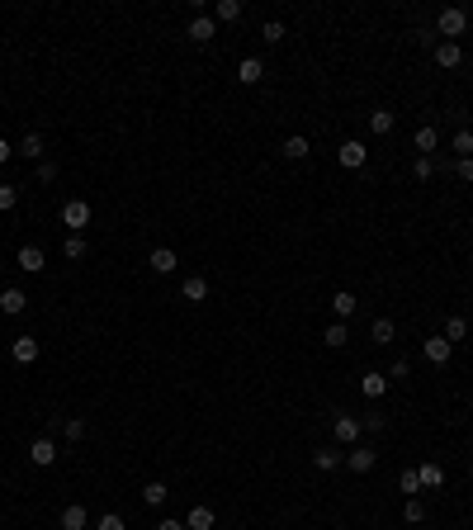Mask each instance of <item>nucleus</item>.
<instances>
[{
  "instance_id": "obj_1",
  "label": "nucleus",
  "mask_w": 473,
  "mask_h": 530,
  "mask_svg": "<svg viewBox=\"0 0 473 530\" xmlns=\"http://www.w3.org/2000/svg\"><path fill=\"white\" fill-rule=\"evenodd\" d=\"M435 28L445 33V43H459V38H464V28H469V14L449 5V10H440V14H435Z\"/></svg>"
},
{
  "instance_id": "obj_2",
  "label": "nucleus",
  "mask_w": 473,
  "mask_h": 530,
  "mask_svg": "<svg viewBox=\"0 0 473 530\" xmlns=\"http://www.w3.org/2000/svg\"><path fill=\"white\" fill-rule=\"evenodd\" d=\"M62 227L85 232V227H90V204H85V199H66L62 204Z\"/></svg>"
},
{
  "instance_id": "obj_3",
  "label": "nucleus",
  "mask_w": 473,
  "mask_h": 530,
  "mask_svg": "<svg viewBox=\"0 0 473 530\" xmlns=\"http://www.w3.org/2000/svg\"><path fill=\"white\" fill-rule=\"evenodd\" d=\"M336 161H341L345 171H360V166L369 161V147H365V142H355V137H350V142H341V147H336Z\"/></svg>"
},
{
  "instance_id": "obj_4",
  "label": "nucleus",
  "mask_w": 473,
  "mask_h": 530,
  "mask_svg": "<svg viewBox=\"0 0 473 530\" xmlns=\"http://www.w3.org/2000/svg\"><path fill=\"white\" fill-rule=\"evenodd\" d=\"M14 265L24 270V275H38V270H48V256H43V246H19V256H14Z\"/></svg>"
},
{
  "instance_id": "obj_5",
  "label": "nucleus",
  "mask_w": 473,
  "mask_h": 530,
  "mask_svg": "<svg viewBox=\"0 0 473 530\" xmlns=\"http://www.w3.org/2000/svg\"><path fill=\"white\" fill-rule=\"evenodd\" d=\"M331 431H336V440H341V445H355L365 426H360V417H350V412H336V422H331Z\"/></svg>"
},
{
  "instance_id": "obj_6",
  "label": "nucleus",
  "mask_w": 473,
  "mask_h": 530,
  "mask_svg": "<svg viewBox=\"0 0 473 530\" xmlns=\"http://www.w3.org/2000/svg\"><path fill=\"white\" fill-rule=\"evenodd\" d=\"M345 464H350V474H369V469L379 464V450H374V445H350Z\"/></svg>"
},
{
  "instance_id": "obj_7",
  "label": "nucleus",
  "mask_w": 473,
  "mask_h": 530,
  "mask_svg": "<svg viewBox=\"0 0 473 530\" xmlns=\"http://www.w3.org/2000/svg\"><path fill=\"white\" fill-rule=\"evenodd\" d=\"M28 459L38 464V469H53V464H57V445H53L48 436H38L33 445H28Z\"/></svg>"
},
{
  "instance_id": "obj_8",
  "label": "nucleus",
  "mask_w": 473,
  "mask_h": 530,
  "mask_svg": "<svg viewBox=\"0 0 473 530\" xmlns=\"http://www.w3.org/2000/svg\"><path fill=\"white\" fill-rule=\"evenodd\" d=\"M10 355L19 360V365H33V360H38V336H14V341H10Z\"/></svg>"
},
{
  "instance_id": "obj_9",
  "label": "nucleus",
  "mask_w": 473,
  "mask_h": 530,
  "mask_svg": "<svg viewBox=\"0 0 473 530\" xmlns=\"http://www.w3.org/2000/svg\"><path fill=\"white\" fill-rule=\"evenodd\" d=\"M24 308H28V293L24 289H5V293H0V313H5V318H19Z\"/></svg>"
},
{
  "instance_id": "obj_10",
  "label": "nucleus",
  "mask_w": 473,
  "mask_h": 530,
  "mask_svg": "<svg viewBox=\"0 0 473 530\" xmlns=\"http://www.w3.org/2000/svg\"><path fill=\"white\" fill-rule=\"evenodd\" d=\"M261 76H265V62H261V57H241V62H236V80H241V85H256Z\"/></svg>"
},
{
  "instance_id": "obj_11",
  "label": "nucleus",
  "mask_w": 473,
  "mask_h": 530,
  "mask_svg": "<svg viewBox=\"0 0 473 530\" xmlns=\"http://www.w3.org/2000/svg\"><path fill=\"white\" fill-rule=\"evenodd\" d=\"M449 355H454V345H449L445 336H426V360H431V365H449Z\"/></svg>"
},
{
  "instance_id": "obj_12",
  "label": "nucleus",
  "mask_w": 473,
  "mask_h": 530,
  "mask_svg": "<svg viewBox=\"0 0 473 530\" xmlns=\"http://www.w3.org/2000/svg\"><path fill=\"white\" fill-rule=\"evenodd\" d=\"M355 308H360V303H355V293H350V289L331 293V313H336V322H350V318H355Z\"/></svg>"
},
{
  "instance_id": "obj_13",
  "label": "nucleus",
  "mask_w": 473,
  "mask_h": 530,
  "mask_svg": "<svg viewBox=\"0 0 473 530\" xmlns=\"http://www.w3.org/2000/svg\"><path fill=\"white\" fill-rule=\"evenodd\" d=\"M213 28H218V19H213V14H194V19H189V38H194V43H209Z\"/></svg>"
},
{
  "instance_id": "obj_14",
  "label": "nucleus",
  "mask_w": 473,
  "mask_h": 530,
  "mask_svg": "<svg viewBox=\"0 0 473 530\" xmlns=\"http://www.w3.org/2000/svg\"><path fill=\"white\" fill-rule=\"evenodd\" d=\"M19 157H28V161H43V157H48V142H43V132H24V142H19Z\"/></svg>"
},
{
  "instance_id": "obj_15",
  "label": "nucleus",
  "mask_w": 473,
  "mask_h": 530,
  "mask_svg": "<svg viewBox=\"0 0 473 530\" xmlns=\"http://www.w3.org/2000/svg\"><path fill=\"white\" fill-rule=\"evenodd\" d=\"M147 265H152L157 275H171V270H175V265H180V261H175V251H171V246H157V251L147 256Z\"/></svg>"
},
{
  "instance_id": "obj_16",
  "label": "nucleus",
  "mask_w": 473,
  "mask_h": 530,
  "mask_svg": "<svg viewBox=\"0 0 473 530\" xmlns=\"http://www.w3.org/2000/svg\"><path fill=\"white\" fill-rule=\"evenodd\" d=\"M360 393H365V398H383V393H388V374L369 370L365 379H360Z\"/></svg>"
},
{
  "instance_id": "obj_17",
  "label": "nucleus",
  "mask_w": 473,
  "mask_h": 530,
  "mask_svg": "<svg viewBox=\"0 0 473 530\" xmlns=\"http://www.w3.org/2000/svg\"><path fill=\"white\" fill-rule=\"evenodd\" d=\"M313 464L322 469V474H331V469H341V464H345V454L331 450V445H322V450H313Z\"/></svg>"
},
{
  "instance_id": "obj_18",
  "label": "nucleus",
  "mask_w": 473,
  "mask_h": 530,
  "mask_svg": "<svg viewBox=\"0 0 473 530\" xmlns=\"http://www.w3.org/2000/svg\"><path fill=\"white\" fill-rule=\"evenodd\" d=\"M184 530H213V506H189V516H184Z\"/></svg>"
},
{
  "instance_id": "obj_19",
  "label": "nucleus",
  "mask_w": 473,
  "mask_h": 530,
  "mask_svg": "<svg viewBox=\"0 0 473 530\" xmlns=\"http://www.w3.org/2000/svg\"><path fill=\"white\" fill-rule=\"evenodd\" d=\"M85 526H90V516H85V506H80V502L62 506V530H85Z\"/></svg>"
},
{
  "instance_id": "obj_20",
  "label": "nucleus",
  "mask_w": 473,
  "mask_h": 530,
  "mask_svg": "<svg viewBox=\"0 0 473 530\" xmlns=\"http://www.w3.org/2000/svg\"><path fill=\"white\" fill-rule=\"evenodd\" d=\"M180 293L189 298V303H204V298H209V279H204V275H189V279L180 284Z\"/></svg>"
},
{
  "instance_id": "obj_21",
  "label": "nucleus",
  "mask_w": 473,
  "mask_h": 530,
  "mask_svg": "<svg viewBox=\"0 0 473 530\" xmlns=\"http://www.w3.org/2000/svg\"><path fill=\"white\" fill-rule=\"evenodd\" d=\"M464 62V43H440L435 48V66H459Z\"/></svg>"
},
{
  "instance_id": "obj_22",
  "label": "nucleus",
  "mask_w": 473,
  "mask_h": 530,
  "mask_svg": "<svg viewBox=\"0 0 473 530\" xmlns=\"http://www.w3.org/2000/svg\"><path fill=\"white\" fill-rule=\"evenodd\" d=\"M393 123H397V114H388V109H369V132H393Z\"/></svg>"
},
{
  "instance_id": "obj_23",
  "label": "nucleus",
  "mask_w": 473,
  "mask_h": 530,
  "mask_svg": "<svg viewBox=\"0 0 473 530\" xmlns=\"http://www.w3.org/2000/svg\"><path fill=\"white\" fill-rule=\"evenodd\" d=\"M417 478H421V488H440V483H445V469H440V464H431V459H426V464H421V469H417Z\"/></svg>"
},
{
  "instance_id": "obj_24",
  "label": "nucleus",
  "mask_w": 473,
  "mask_h": 530,
  "mask_svg": "<svg viewBox=\"0 0 473 530\" xmlns=\"http://www.w3.org/2000/svg\"><path fill=\"white\" fill-rule=\"evenodd\" d=\"M213 19L236 24V19H241V0H218V5H213Z\"/></svg>"
},
{
  "instance_id": "obj_25",
  "label": "nucleus",
  "mask_w": 473,
  "mask_h": 530,
  "mask_svg": "<svg viewBox=\"0 0 473 530\" xmlns=\"http://www.w3.org/2000/svg\"><path fill=\"white\" fill-rule=\"evenodd\" d=\"M322 341H327V345H331V350H341V345H345V341H350V327H345V322H331V327H327V331H322Z\"/></svg>"
},
{
  "instance_id": "obj_26",
  "label": "nucleus",
  "mask_w": 473,
  "mask_h": 530,
  "mask_svg": "<svg viewBox=\"0 0 473 530\" xmlns=\"http://www.w3.org/2000/svg\"><path fill=\"white\" fill-rule=\"evenodd\" d=\"M412 147H417L421 157H426V152H435V128H431V123H421V128L412 132Z\"/></svg>"
},
{
  "instance_id": "obj_27",
  "label": "nucleus",
  "mask_w": 473,
  "mask_h": 530,
  "mask_svg": "<svg viewBox=\"0 0 473 530\" xmlns=\"http://www.w3.org/2000/svg\"><path fill=\"white\" fill-rule=\"evenodd\" d=\"M308 152H313V147H308V137H303V132H293V137H284V157H289V161H303V157H308Z\"/></svg>"
},
{
  "instance_id": "obj_28",
  "label": "nucleus",
  "mask_w": 473,
  "mask_h": 530,
  "mask_svg": "<svg viewBox=\"0 0 473 530\" xmlns=\"http://www.w3.org/2000/svg\"><path fill=\"white\" fill-rule=\"evenodd\" d=\"M369 336H374V345H388V341H393V336H397V327H393V322H388V318H374V327H369Z\"/></svg>"
},
{
  "instance_id": "obj_29",
  "label": "nucleus",
  "mask_w": 473,
  "mask_h": 530,
  "mask_svg": "<svg viewBox=\"0 0 473 530\" xmlns=\"http://www.w3.org/2000/svg\"><path fill=\"white\" fill-rule=\"evenodd\" d=\"M62 256L66 261H80V256H85V232H71V237L62 241Z\"/></svg>"
},
{
  "instance_id": "obj_30",
  "label": "nucleus",
  "mask_w": 473,
  "mask_h": 530,
  "mask_svg": "<svg viewBox=\"0 0 473 530\" xmlns=\"http://www.w3.org/2000/svg\"><path fill=\"white\" fill-rule=\"evenodd\" d=\"M402 521H407V526H421V521H426V502H421V497H407V506H402Z\"/></svg>"
},
{
  "instance_id": "obj_31",
  "label": "nucleus",
  "mask_w": 473,
  "mask_h": 530,
  "mask_svg": "<svg viewBox=\"0 0 473 530\" xmlns=\"http://www.w3.org/2000/svg\"><path fill=\"white\" fill-rule=\"evenodd\" d=\"M166 497H171V488H166V483H147V488H142V502H147V506H161Z\"/></svg>"
},
{
  "instance_id": "obj_32",
  "label": "nucleus",
  "mask_w": 473,
  "mask_h": 530,
  "mask_svg": "<svg viewBox=\"0 0 473 530\" xmlns=\"http://www.w3.org/2000/svg\"><path fill=\"white\" fill-rule=\"evenodd\" d=\"M464 336H469V322H464V318H459V313H454V318H449V322H445V341H449V345H454V341H464Z\"/></svg>"
},
{
  "instance_id": "obj_33",
  "label": "nucleus",
  "mask_w": 473,
  "mask_h": 530,
  "mask_svg": "<svg viewBox=\"0 0 473 530\" xmlns=\"http://www.w3.org/2000/svg\"><path fill=\"white\" fill-rule=\"evenodd\" d=\"M397 488L407 492V497H417V492H421V478H417V469H402V478H397Z\"/></svg>"
},
{
  "instance_id": "obj_34",
  "label": "nucleus",
  "mask_w": 473,
  "mask_h": 530,
  "mask_svg": "<svg viewBox=\"0 0 473 530\" xmlns=\"http://www.w3.org/2000/svg\"><path fill=\"white\" fill-rule=\"evenodd\" d=\"M261 38H265V43H284V24H279V19H265V24H261Z\"/></svg>"
},
{
  "instance_id": "obj_35",
  "label": "nucleus",
  "mask_w": 473,
  "mask_h": 530,
  "mask_svg": "<svg viewBox=\"0 0 473 530\" xmlns=\"http://www.w3.org/2000/svg\"><path fill=\"white\" fill-rule=\"evenodd\" d=\"M62 431H66V440H85V422H80V417H66Z\"/></svg>"
},
{
  "instance_id": "obj_36",
  "label": "nucleus",
  "mask_w": 473,
  "mask_h": 530,
  "mask_svg": "<svg viewBox=\"0 0 473 530\" xmlns=\"http://www.w3.org/2000/svg\"><path fill=\"white\" fill-rule=\"evenodd\" d=\"M95 530H128V526H123V516H118V511H105V516L95 521Z\"/></svg>"
},
{
  "instance_id": "obj_37",
  "label": "nucleus",
  "mask_w": 473,
  "mask_h": 530,
  "mask_svg": "<svg viewBox=\"0 0 473 530\" xmlns=\"http://www.w3.org/2000/svg\"><path fill=\"white\" fill-rule=\"evenodd\" d=\"M14 204H19V189H14V185H0V213H10Z\"/></svg>"
},
{
  "instance_id": "obj_38",
  "label": "nucleus",
  "mask_w": 473,
  "mask_h": 530,
  "mask_svg": "<svg viewBox=\"0 0 473 530\" xmlns=\"http://www.w3.org/2000/svg\"><path fill=\"white\" fill-rule=\"evenodd\" d=\"M412 171H417V180H431V175H435V161H431V157H417V161H412Z\"/></svg>"
},
{
  "instance_id": "obj_39",
  "label": "nucleus",
  "mask_w": 473,
  "mask_h": 530,
  "mask_svg": "<svg viewBox=\"0 0 473 530\" xmlns=\"http://www.w3.org/2000/svg\"><path fill=\"white\" fill-rule=\"evenodd\" d=\"M454 152H459V157H469V152H473V132H469V128L454 132Z\"/></svg>"
},
{
  "instance_id": "obj_40",
  "label": "nucleus",
  "mask_w": 473,
  "mask_h": 530,
  "mask_svg": "<svg viewBox=\"0 0 473 530\" xmlns=\"http://www.w3.org/2000/svg\"><path fill=\"white\" fill-rule=\"evenodd\" d=\"M454 175H459L464 185H473V157H459V161H454Z\"/></svg>"
},
{
  "instance_id": "obj_41",
  "label": "nucleus",
  "mask_w": 473,
  "mask_h": 530,
  "mask_svg": "<svg viewBox=\"0 0 473 530\" xmlns=\"http://www.w3.org/2000/svg\"><path fill=\"white\" fill-rule=\"evenodd\" d=\"M360 426H365V431H374V436H379V431H388V417H379V412H369V417H365V422H360Z\"/></svg>"
},
{
  "instance_id": "obj_42",
  "label": "nucleus",
  "mask_w": 473,
  "mask_h": 530,
  "mask_svg": "<svg viewBox=\"0 0 473 530\" xmlns=\"http://www.w3.org/2000/svg\"><path fill=\"white\" fill-rule=\"evenodd\" d=\"M38 180H43V185H53V180H57V166H53V161H38Z\"/></svg>"
},
{
  "instance_id": "obj_43",
  "label": "nucleus",
  "mask_w": 473,
  "mask_h": 530,
  "mask_svg": "<svg viewBox=\"0 0 473 530\" xmlns=\"http://www.w3.org/2000/svg\"><path fill=\"white\" fill-rule=\"evenodd\" d=\"M10 157H14V147L5 142V137H0V166H5V161H10Z\"/></svg>"
},
{
  "instance_id": "obj_44",
  "label": "nucleus",
  "mask_w": 473,
  "mask_h": 530,
  "mask_svg": "<svg viewBox=\"0 0 473 530\" xmlns=\"http://www.w3.org/2000/svg\"><path fill=\"white\" fill-rule=\"evenodd\" d=\"M157 530H184V521H171V516H166V521H161Z\"/></svg>"
},
{
  "instance_id": "obj_45",
  "label": "nucleus",
  "mask_w": 473,
  "mask_h": 530,
  "mask_svg": "<svg viewBox=\"0 0 473 530\" xmlns=\"http://www.w3.org/2000/svg\"><path fill=\"white\" fill-rule=\"evenodd\" d=\"M469 478H473V464H469Z\"/></svg>"
}]
</instances>
